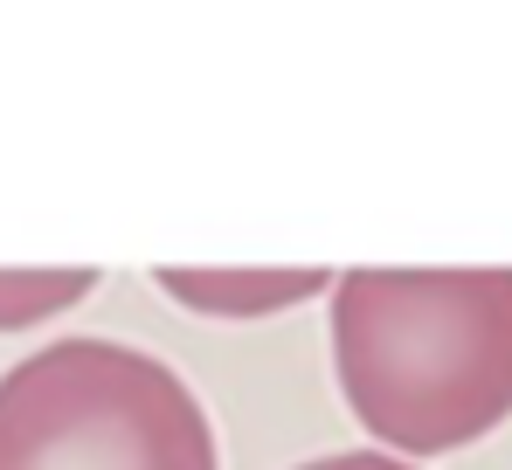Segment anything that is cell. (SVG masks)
Returning a JSON list of instances; mask_svg holds the SVG:
<instances>
[{"label": "cell", "instance_id": "cell-3", "mask_svg": "<svg viewBox=\"0 0 512 470\" xmlns=\"http://www.w3.org/2000/svg\"><path fill=\"white\" fill-rule=\"evenodd\" d=\"M153 284L187 312L215 318H263L284 305H305L319 291H333L326 270H153Z\"/></svg>", "mask_w": 512, "mask_h": 470}, {"label": "cell", "instance_id": "cell-1", "mask_svg": "<svg viewBox=\"0 0 512 470\" xmlns=\"http://www.w3.org/2000/svg\"><path fill=\"white\" fill-rule=\"evenodd\" d=\"M340 394L395 457H443L512 415V270H346Z\"/></svg>", "mask_w": 512, "mask_h": 470}, {"label": "cell", "instance_id": "cell-4", "mask_svg": "<svg viewBox=\"0 0 512 470\" xmlns=\"http://www.w3.org/2000/svg\"><path fill=\"white\" fill-rule=\"evenodd\" d=\"M90 284H97V270H0V332L70 312Z\"/></svg>", "mask_w": 512, "mask_h": 470}, {"label": "cell", "instance_id": "cell-2", "mask_svg": "<svg viewBox=\"0 0 512 470\" xmlns=\"http://www.w3.org/2000/svg\"><path fill=\"white\" fill-rule=\"evenodd\" d=\"M0 470H215V429L167 360L56 339L0 374Z\"/></svg>", "mask_w": 512, "mask_h": 470}, {"label": "cell", "instance_id": "cell-5", "mask_svg": "<svg viewBox=\"0 0 512 470\" xmlns=\"http://www.w3.org/2000/svg\"><path fill=\"white\" fill-rule=\"evenodd\" d=\"M298 470H416L388 450H353V457H319V464H298Z\"/></svg>", "mask_w": 512, "mask_h": 470}]
</instances>
